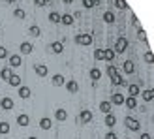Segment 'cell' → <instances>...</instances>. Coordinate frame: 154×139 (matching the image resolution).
I'll return each instance as SVG.
<instances>
[{"mask_svg":"<svg viewBox=\"0 0 154 139\" xmlns=\"http://www.w3.org/2000/svg\"><path fill=\"white\" fill-rule=\"evenodd\" d=\"M124 124H126L128 130H132V132H139V128H141L139 120L134 119V117H126V119H124Z\"/></svg>","mask_w":154,"mask_h":139,"instance_id":"6da1fadb","label":"cell"},{"mask_svg":"<svg viewBox=\"0 0 154 139\" xmlns=\"http://www.w3.org/2000/svg\"><path fill=\"white\" fill-rule=\"evenodd\" d=\"M128 49V40H126V38L124 36H120L119 38V40H117V43H115V53H124Z\"/></svg>","mask_w":154,"mask_h":139,"instance_id":"7a4b0ae2","label":"cell"},{"mask_svg":"<svg viewBox=\"0 0 154 139\" xmlns=\"http://www.w3.org/2000/svg\"><path fill=\"white\" fill-rule=\"evenodd\" d=\"M75 43H79V45H90L92 43V34H77L75 36Z\"/></svg>","mask_w":154,"mask_h":139,"instance_id":"3957f363","label":"cell"},{"mask_svg":"<svg viewBox=\"0 0 154 139\" xmlns=\"http://www.w3.org/2000/svg\"><path fill=\"white\" fill-rule=\"evenodd\" d=\"M21 64H23L21 55H10V57H8V66H10V68H19Z\"/></svg>","mask_w":154,"mask_h":139,"instance_id":"277c9868","label":"cell"},{"mask_svg":"<svg viewBox=\"0 0 154 139\" xmlns=\"http://www.w3.org/2000/svg\"><path fill=\"white\" fill-rule=\"evenodd\" d=\"M49 49H51V53H55V55H60V53L64 51V42H53L49 45Z\"/></svg>","mask_w":154,"mask_h":139,"instance_id":"5b68a950","label":"cell"},{"mask_svg":"<svg viewBox=\"0 0 154 139\" xmlns=\"http://www.w3.org/2000/svg\"><path fill=\"white\" fill-rule=\"evenodd\" d=\"M34 72H36L38 77H45V75L49 73V70H47V66H45V64H36L34 66Z\"/></svg>","mask_w":154,"mask_h":139,"instance_id":"8992f818","label":"cell"},{"mask_svg":"<svg viewBox=\"0 0 154 139\" xmlns=\"http://www.w3.org/2000/svg\"><path fill=\"white\" fill-rule=\"evenodd\" d=\"M51 83L55 85V87H64L66 79H64V75H60V73H55V75L51 77Z\"/></svg>","mask_w":154,"mask_h":139,"instance_id":"52a82bcc","label":"cell"},{"mask_svg":"<svg viewBox=\"0 0 154 139\" xmlns=\"http://www.w3.org/2000/svg\"><path fill=\"white\" fill-rule=\"evenodd\" d=\"M122 70H124V73H126V75H132V73L135 72V66H134L132 60H124V64H122Z\"/></svg>","mask_w":154,"mask_h":139,"instance_id":"ba28073f","label":"cell"},{"mask_svg":"<svg viewBox=\"0 0 154 139\" xmlns=\"http://www.w3.org/2000/svg\"><path fill=\"white\" fill-rule=\"evenodd\" d=\"M111 83L115 85V87H126V79L120 73H117L115 77H111Z\"/></svg>","mask_w":154,"mask_h":139,"instance_id":"9c48e42d","label":"cell"},{"mask_svg":"<svg viewBox=\"0 0 154 139\" xmlns=\"http://www.w3.org/2000/svg\"><path fill=\"white\" fill-rule=\"evenodd\" d=\"M0 107H2V109H6V111H10L11 107H13V100H11L10 96L2 98V100H0Z\"/></svg>","mask_w":154,"mask_h":139,"instance_id":"30bf717a","label":"cell"},{"mask_svg":"<svg viewBox=\"0 0 154 139\" xmlns=\"http://www.w3.org/2000/svg\"><path fill=\"white\" fill-rule=\"evenodd\" d=\"M79 120L83 122V124H88V122L92 120V113H90L88 109H83L81 115H79Z\"/></svg>","mask_w":154,"mask_h":139,"instance_id":"8fae6325","label":"cell"},{"mask_svg":"<svg viewBox=\"0 0 154 139\" xmlns=\"http://www.w3.org/2000/svg\"><path fill=\"white\" fill-rule=\"evenodd\" d=\"M64 85H66V90H68V92H72V94H75V92L79 90V85H77V83H75L73 79H70V81H66Z\"/></svg>","mask_w":154,"mask_h":139,"instance_id":"7c38bea8","label":"cell"},{"mask_svg":"<svg viewBox=\"0 0 154 139\" xmlns=\"http://www.w3.org/2000/svg\"><path fill=\"white\" fill-rule=\"evenodd\" d=\"M32 43H28V42H23L21 43V47H19V51H21V55H30L32 53Z\"/></svg>","mask_w":154,"mask_h":139,"instance_id":"4fadbf2b","label":"cell"},{"mask_svg":"<svg viewBox=\"0 0 154 139\" xmlns=\"http://www.w3.org/2000/svg\"><path fill=\"white\" fill-rule=\"evenodd\" d=\"M17 124L23 126V128L28 126V124H30V117H28V115H25V113H21L19 117H17Z\"/></svg>","mask_w":154,"mask_h":139,"instance_id":"5bb4252c","label":"cell"},{"mask_svg":"<svg viewBox=\"0 0 154 139\" xmlns=\"http://www.w3.org/2000/svg\"><path fill=\"white\" fill-rule=\"evenodd\" d=\"M141 92H139V85H128V96L137 98Z\"/></svg>","mask_w":154,"mask_h":139,"instance_id":"9a60e30c","label":"cell"},{"mask_svg":"<svg viewBox=\"0 0 154 139\" xmlns=\"http://www.w3.org/2000/svg\"><path fill=\"white\" fill-rule=\"evenodd\" d=\"M115 124H117V117H115L113 113H107L105 115V126L107 128H113Z\"/></svg>","mask_w":154,"mask_h":139,"instance_id":"2e32d148","label":"cell"},{"mask_svg":"<svg viewBox=\"0 0 154 139\" xmlns=\"http://www.w3.org/2000/svg\"><path fill=\"white\" fill-rule=\"evenodd\" d=\"M55 119H57L58 122H64V120L68 119V111H66V109H57V111H55Z\"/></svg>","mask_w":154,"mask_h":139,"instance_id":"e0dca14e","label":"cell"},{"mask_svg":"<svg viewBox=\"0 0 154 139\" xmlns=\"http://www.w3.org/2000/svg\"><path fill=\"white\" fill-rule=\"evenodd\" d=\"M111 103L113 105H124V94H113L111 96Z\"/></svg>","mask_w":154,"mask_h":139,"instance_id":"ac0fdd59","label":"cell"},{"mask_svg":"<svg viewBox=\"0 0 154 139\" xmlns=\"http://www.w3.org/2000/svg\"><path fill=\"white\" fill-rule=\"evenodd\" d=\"M124 105L128 107V109H137V100L132 98V96H128V98H124Z\"/></svg>","mask_w":154,"mask_h":139,"instance_id":"d6986e66","label":"cell"},{"mask_svg":"<svg viewBox=\"0 0 154 139\" xmlns=\"http://www.w3.org/2000/svg\"><path fill=\"white\" fill-rule=\"evenodd\" d=\"M60 23H62V25L72 26V25H73V15H70V13H64V15H60Z\"/></svg>","mask_w":154,"mask_h":139,"instance_id":"ffe728a7","label":"cell"},{"mask_svg":"<svg viewBox=\"0 0 154 139\" xmlns=\"http://www.w3.org/2000/svg\"><path fill=\"white\" fill-rule=\"evenodd\" d=\"M11 75H13V72H11V68H10V66H6V68H2V70H0V77H2L4 81H8Z\"/></svg>","mask_w":154,"mask_h":139,"instance_id":"44dd1931","label":"cell"},{"mask_svg":"<svg viewBox=\"0 0 154 139\" xmlns=\"http://www.w3.org/2000/svg\"><path fill=\"white\" fill-rule=\"evenodd\" d=\"M8 83H10L11 85V87H21V75H17V73H13L11 77H10V79H8Z\"/></svg>","mask_w":154,"mask_h":139,"instance_id":"7402d4cb","label":"cell"},{"mask_svg":"<svg viewBox=\"0 0 154 139\" xmlns=\"http://www.w3.org/2000/svg\"><path fill=\"white\" fill-rule=\"evenodd\" d=\"M51 126H53V122H51V119H49V117L40 119V128H42V130H51Z\"/></svg>","mask_w":154,"mask_h":139,"instance_id":"603a6c76","label":"cell"},{"mask_svg":"<svg viewBox=\"0 0 154 139\" xmlns=\"http://www.w3.org/2000/svg\"><path fill=\"white\" fill-rule=\"evenodd\" d=\"M141 96H143L145 102H152V100H154V90L152 88H147V90L141 92Z\"/></svg>","mask_w":154,"mask_h":139,"instance_id":"cb8c5ba5","label":"cell"},{"mask_svg":"<svg viewBox=\"0 0 154 139\" xmlns=\"http://www.w3.org/2000/svg\"><path fill=\"white\" fill-rule=\"evenodd\" d=\"M115 53L113 49H103V60H107V62H113V58H115Z\"/></svg>","mask_w":154,"mask_h":139,"instance_id":"d4e9b609","label":"cell"},{"mask_svg":"<svg viewBox=\"0 0 154 139\" xmlns=\"http://www.w3.org/2000/svg\"><path fill=\"white\" fill-rule=\"evenodd\" d=\"M30 88L28 87H19V98H23V100H26V98H30Z\"/></svg>","mask_w":154,"mask_h":139,"instance_id":"484cf974","label":"cell"},{"mask_svg":"<svg viewBox=\"0 0 154 139\" xmlns=\"http://www.w3.org/2000/svg\"><path fill=\"white\" fill-rule=\"evenodd\" d=\"M100 111H102V113H111V102H107V100H103V102L102 103H100Z\"/></svg>","mask_w":154,"mask_h":139,"instance_id":"4316f807","label":"cell"},{"mask_svg":"<svg viewBox=\"0 0 154 139\" xmlns=\"http://www.w3.org/2000/svg\"><path fill=\"white\" fill-rule=\"evenodd\" d=\"M28 34H30V36H34V38H38V36H42V28L38 26V25H32V26L28 28Z\"/></svg>","mask_w":154,"mask_h":139,"instance_id":"83f0119b","label":"cell"},{"mask_svg":"<svg viewBox=\"0 0 154 139\" xmlns=\"http://www.w3.org/2000/svg\"><path fill=\"white\" fill-rule=\"evenodd\" d=\"M100 77H102V72H100L98 68H92V70H90V79H92V83H96Z\"/></svg>","mask_w":154,"mask_h":139,"instance_id":"f1b7e54d","label":"cell"},{"mask_svg":"<svg viewBox=\"0 0 154 139\" xmlns=\"http://www.w3.org/2000/svg\"><path fill=\"white\" fill-rule=\"evenodd\" d=\"M49 21L53 23V25H58V23H60V13L58 11H51L49 13Z\"/></svg>","mask_w":154,"mask_h":139,"instance_id":"f546056e","label":"cell"},{"mask_svg":"<svg viewBox=\"0 0 154 139\" xmlns=\"http://www.w3.org/2000/svg\"><path fill=\"white\" fill-rule=\"evenodd\" d=\"M83 6L87 8V10H92V8L100 6V2H98V0H83Z\"/></svg>","mask_w":154,"mask_h":139,"instance_id":"4dcf8cb0","label":"cell"},{"mask_svg":"<svg viewBox=\"0 0 154 139\" xmlns=\"http://www.w3.org/2000/svg\"><path fill=\"white\" fill-rule=\"evenodd\" d=\"M103 21L109 23V25H113V23H115V13L113 11H105L103 13Z\"/></svg>","mask_w":154,"mask_h":139,"instance_id":"1f68e13d","label":"cell"},{"mask_svg":"<svg viewBox=\"0 0 154 139\" xmlns=\"http://www.w3.org/2000/svg\"><path fill=\"white\" fill-rule=\"evenodd\" d=\"M13 17H15V19H19V21H23V19L26 17V13H25V10H21V8H17V10L13 11Z\"/></svg>","mask_w":154,"mask_h":139,"instance_id":"d6a6232c","label":"cell"},{"mask_svg":"<svg viewBox=\"0 0 154 139\" xmlns=\"http://www.w3.org/2000/svg\"><path fill=\"white\" fill-rule=\"evenodd\" d=\"M119 72H117V66H113V64H107V75H109V79L111 77H115Z\"/></svg>","mask_w":154,"mask_h":139,"instance_id":"836d02e7","label":"cell"},{"mask_svg":"<svg viewBox=\"0 0 154 139\" xmlns=\"http://www.w3.org/2000/svg\"><path fill=\"white\" fill-rule=\"evenodd\" d=\"M0 134L2 135L10 134V124H8V122H0Z\"/></svg>","mask_w":154,"mask_h":139,"instance_id":"e575fe53","label":"cell"},{"mask_svg":"<svg viewBox=\"0 0 154 139\" xmlns=\"http://www.w3.org/2000/svg\"><path fill=\"white\" fill-rule=\"evenodd\" d=\"M115 6L119 8V10H126L128 4H126V0H115Z\"/></svg>","mask_w":154,"mask_h":139,"instance_id":"d590c367","label":"cell"},{"mask_svg":"<svg viewBox=\"0 0 154 139\" xmlns=\"http://www.w3.org/2000/svg\"><path fill=\"white\" fill-rule=\"evenodd\" d=\"M8 57H10V53H8V49L4 47V45H0V60H2V58H8Z\"/></svg>","mask_w":154,"mask_h":139,"instance_id":"8d00e7d4","label":"cell"},{"mask_svg":"<svg viewBox=\"0 0 154 139\" xmlns=\"http://www.w3.org/2000/svg\"><path fill=\"white\" fill-rule=\"evenodd\" d=\"M94 60H103V49H96L94 51Z\"/></svg>","mask_w":154,"mask_h":139,"instance_id":"74e56055","label":"cell"},{"mask_svg":"<svg viewBox=\"0 0 154 139\" xmlns=\"http://www.w3.org/2000/svg\"><path fill=\"white\" fill-rule=\"evenodd\" d=\"M143 58H145V62H149V64H152V62H154V57H152V53H150V51L145 53V57H143Z\"/></svg>","mask_w":154,"mask_h":139,"instance_id":"f35d334b","label":"cell"},{"mask_svg":"<svg viewBox=\"0 0 154 139\" xmlns=\"http://www.w3.org/2000/svg\"><path fill=\"white\" fill-rule=\"evenodd\" d=\"M105 139H117V134H113V132H109L105 135Z\"/></svg>","mask_w":154,"mask_h":139,"instance_id":"ab89813d","label":"cell"},{"mask_svg":"<svg viewBox=\"0 0 154 139\" xmlns=\"http://www.w3.org/2000/svg\"><path fill=\"white\" fill-rule=\"evenodd\" d=\"M34 2H36L38 6H45V4H47V0H34Z\"/></svg>","mask_w":154,"mask_h":139,"instance_id":"60d3db41","label":"cell"},{"mask_svg":"<svg viewBox=\"0 0 154 139\" xmlns=\"http://www.w3.org/2000/svg\"><path fill=\"white\" fill-rule=\"evenodd\" d=\"M139 139H152V137H150V134L145 132V134H141V137H139Z\"/></svg>","mask_w":154,"mask_h":139,"instance_id":"b9f144b4","label":"cell"},{"mask_svg":"<svg viewBox=\"0 0 154 139\" xmlns=\"http://www.w3.org/2000/svg\"><path fill=\"white\" fill-rule=\"evenodd\" d=\"M62 2H64V4H72V2H73V0H62Z\"/></svg>","mask_w":154,"mask_h":139,"instance_id":"7bdbcfd3","label":"cell"},{"mask_svg":"<svg viewBox=\"0 0 154 139\" xmlns=\"http://www.w3.org/2000/svg\"><path fill=\"white\" fill-rule=\"evenodd\" d=\"M4 2H6V4H13V0H4Z\"/></svg>","mask_w":154,"mask_h":139,"instance_id":"ee69618b","label":"cell"},{"mask_svg":"<svg viewBox=\"0 0 154 139\" xmlns=\"http://www.w3.org/2000/svg\"><path fill=\"white\" fill-rule=\"evenodd\" d=\"M26 139H38V137H34V135H30V137H26Z\"/></svg>","mask_w":154,"mask_h":139,"instance_id":"f6af8a7d","label":"cell"}]
</instances>
